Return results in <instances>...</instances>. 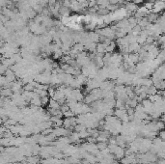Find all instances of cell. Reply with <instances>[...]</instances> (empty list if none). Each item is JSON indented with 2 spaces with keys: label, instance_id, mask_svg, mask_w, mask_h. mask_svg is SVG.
Listing matches in <instances>:
<instances>
[{
  "label": "cell",
  "instance_id": "1",
  "mask_svg": "<svg viewBox=\"0 0 165 164\" xmlns=\"http://www.w3.org/2000/svg\"><path fill=\"white\" fill-rule=\"evenodd\" d=\"M165 10V0H156L154 1V13L159 14L161 11Z\"/></svg>",
  "mask_w": 165,
  "mask_h": 164
},
{
  "label": "cell",
  "instance_id": "3",
  "mask_svg": "<svg viewBox=\"0 0 165 164\" xmlns=\"http://www.w3.org/2000/svg\"><path fill=\"white\" fill-rule=\"evenodd\" d=\"M147 19H148L149 22H156L159 20V14L156 13H151L149 14L148 16H147Z\"/></svg>",
  "mask_w": 165,
  "mask_h": 164
},
{
  "label": "cell",
  "instance_id": "2",
  "mask_svg": "<svg viewBox=\"0 0 165 164\" xmlns=\"http://www.w3.org/2000/svg\"><path fill=\"white\" fill-rule=\"evenodd\" d=\"M126 10L128 11V13H134L138 10V6L134 2H128L126 5Z\"/></svg>",
  "mask_w": 165,
  "mask_h": 164
},
{
  "label": "cell",
  "instance_id": "9",
  "mask_svg": "<svg viewBox=\"0 0 165 164\" xmlns=\"http://www.w3.org/2000/svg\"><path fill=\"white\" fill-rule=\"evenodd\" d=\"M27 161L30 164H36V163H38L39 160L37 159V158H35V156H30V158L27 159Z\"/></svg>",
  "mask_w": 165,
  "mask_h": 164
},
{
  "label": "cell",
  "instance_id": "4",
  "mask_svg": "<svg viewBox=\"0 0 165 164\" xmlns=\"http://www.w3.org/2000/svg\"><path fill=\"white\" fill-rule=\"evenodd\" d=\"M50 108H53V109H60L61 108V103L58 102L57 100H54L53 99H50V102L48 103Z\"/></svg>",
  "mask_w": 165,
  "mask_h": 164
},
{
  "label": "cell",
  "instance_id": "6",
  "mask_svg": "<svg viewBox=\"0 0 165 164\" xmlns=\"http://www.w3.org/2000/svg\"><path fill=\"white\" fill-rule=\"evenodd\" d=\"M144 7L148 10V11H153L154 7V2L153 1H147L145 4H144Z\"/></svg>",
  "mask_w": 165,
  "mask_h": 164
},
{
  "label": "cell",
  "instance_id": "11",
  "mask_svg": "<svg viewBox=\"0 0 165 164\" xmlns=\"http://www.w3.org/2000/svg\"><path fill=\"white\" fill-rule=\"evenodd\" d=\"M133 1H134V3H136V4H137V3H142V2H144L145 0H133Z\"/></svg>",
  "mask_w": 165,
  "mask_h": 164
},
{
  "label": "cell",
  "instance_id": "5",
  "mask_svg": "<svg viewBox=\"0 0 165 164\" xmlns=\"http://www.w3.org/2000/svg\"><path fill=\"white\" fill-rule=\"evenodd\" d=\"M157 93H159V89H157L154 85H152V86L149 87V88H148V95H149V96L156 95Z\"/></svg>",
  "mask_w": 165,
  "mask_h": 164
},
{
  "label": "cell",
  "instance_id": "12",
  "mask_svg": "<svg viewBox=\"0 0 165 164\" xmlns=\"http://www.w3.org/2000/svg\"><path fill=\"white\" fill-rule=\"evenodd\" d=\"M59 1H61V0H59ZM63 1H64V0H63Z\"/></svg>",
  "mask_w": 165,
  "mask_h": 164
},
{
  "label": "cell",
  "instance_id": "13",
  "mask_svg": "<svg viewBox=\"0 0 165 164\" xmlns=\"http://www.w3.org/2000/svg\"><path fill=\"white\" fill-rule=\"evenodd\" d=\"M164 148H165V144H164Z\"/></svg>",
  "mask_w": 165,
  "mask_h": 164
},
{
  "label": "cell",
  "instance_id": "8",
  "mask_svg": "<svg viewBox=\"0 0 165 164\" xmlns=\"http://www.w3.org/2000/svg\"><path fill=\"white\" fill-rule=\"evenodd\" d=\"M97 147H98V149H100L101 151H103V150L107 148V145H106V143H105V142H99L97 144Z\"/></svg>",
  "mask_w": 165,
  "mask_h": 164
},
{
  "label": "cell",
  "instance_id": "7",
  "mask_svg": "<svg viewBox=\"0 0 165 164\" xmlns=\"http://www.w3.org/2000/svg\"><path fill=\"white\" fill-rule=\"evenodd\" d=\"M41 100H42V105H47V104L50 103V97H48V96L47 97H41Z\"/></svg>",
  "mask_w": 165,
  "mask_h": 164
},
{
  "label": "cell",
  "instance_id": "10",
  "mask_svg": "<svg viewBox=\"0 0 165 164\" xmlns=\"http://www.w3.org/2000/svg\"><path fill=\"white\" fill-rule=\"evenodd\" d=\"M159 137H160L165 142V130H162L159 132Z\"/></svg>",
  "mask_w": 165,
  "mask_h": 164
}]
</instances>
